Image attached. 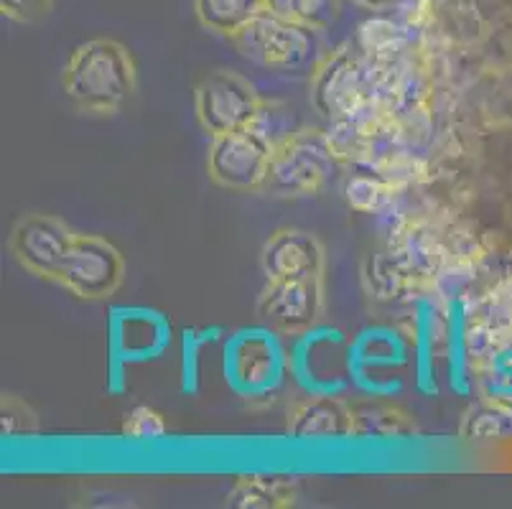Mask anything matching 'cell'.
Returning a JSON list of instances; mask_svg holds the SVG:
<instances>
[{"label": "cell", "mask_w": 512, "mask_h": 509, "mask_svg": "<svg viewBox=\"0 0 512 509\" xmlns=\"http://www.w3.org/2000/svg\"><path fill=\"white\" fill-rule=\"evenodd\" d=\"M288 375V349L273 326H242L222 339V380L240 400L273 398Z\"/></svg>", "instance_id": "6da1fadb"}, {"label": "cell", "mask_w": 512, "mask_h": 509, "mask_svg": "<svg viewBox=\"0 0 512 509\" xmlns=\"http://www.w3.org/2000/svg\"><path fill=\"white\" fill-rule=\"evenodd\" d=\"M64 92L82 110H118L136 92V62L120 41H87L69 59Z\"/></svg>", "instance_id": "7a4b0ae2"}, {"label": "cell", "mask_w": 512, "mask_h": 509, "mask_svg": "<svg viewBox=\"0 0 512 509\" xmlns=\"http://www.w3.org/2000/svg\"><path fill=\"white\" fill-rule=\"evenodd\" d=\"M174 344L166 311L153 306H113L107 314V392L123 395L133 364L156 362Z\"/></svg>", "instance_id": "3957f363"}, {"label": "cell", "mask_w": 512, "mask_h": 509, "mask_svg": "<svg viewBox=\"0 0 512 509\" xmlns=\"http://www.w3.org/2000/svg\"><path fill=\"white\" fill-rule=\"evenodd\" d=\"M347 364L352 390L372 400L400 398L406 390L403 372L413 364V342L395 326L370 324L349 339Z\"/></svg>", "instance_id": "277c9868"}, {"label": "cell", "mask_w": 512, "mask_h": 509, "mask_svg": "<svg viewBox=\"0 0 512 509\" xmlns=\"http://www.w3.org/2000/svg\"><path fill=\"white\" fill-rule=\"evenodd\" d=\"M349 336L339 326L316 324L301 331L288 349V370L309 398H342L352 390L347 364Z\"/></svg>", "instance_id": "5b68a950"}, {"label": "cell", "mask_w": 512, "mask_h": 509, "mask_svg": "<svg viewBox=\"0 0 512 509\" xmlns=\"http://www.w3.org/2000/svg\"><path fill=\"white\" fill-rule=\"evenodd\" d=\"M321 28L263 11L242 26L232 44L245 59L268 69H299L314 59Z\"/></svg>", "instance_id": "8992f818"}, {"label": "cell", "mask_w": 512, "mask_h": 509, "mask_svg": "<svg viewBox=\"0 0 512 509\" xmlns=\"http://www.w3.org/2000/svg\"><path fill=\"white\" fill-rule=\"evenodd\" d=\"M337 156L339 153L329 135H321L316 130L293 133L286 143L276 148L263 189L283 196L316 194L337 174Z\"/></svg>", "instance_id": "52a82bcc"}, {"label": "cell", "mask_w": 512, "mask_h": 509, "mask_svg": "<svg viewBox=\"0 0 512 509\" xmlns=\"http://www.w3.org/2000/svg\"><path fill=\"white\" fill-rule=\"evenodd\" d=\"M276 146L258 128L214 135L209 148V176L227 189H260L271 171Z\"/></svg>", "instance_id": "ba28073f"}, {"label": "cell", "mask_w": 512, "mask_h": 509, "mask_svg": "<svg viewBox=\"0 0 512 509\" xmlns=\"http://www.w3.org/2000/svg\"><path fill=\"white\" fill-rule=\"evenodd\" d=\"M125 263L118 247L95 235H74L57 278L67 291L85 301L113 296L123 283Z\"/></svg>", "instance_id": "9c48e42d"}, {"label": "cell", "mask_w": 512, "mask_h": 509, "mask_svg": "<svg viewBox=\"0 0 512 509\" xmlns=\"http://www.w3.org/2000/svg\"><path fill=\"white\" fill-rule=\"evenodd\" d=\"M258 92L232 72H214L197 87V115L209 135H227L253 128L260 115Z\"/></svg>", "instance_id": "30bf717a"}, {"label": "cell", "mask_w": 512, "mask_h": 509, "mask_svg": "<svg viewBox=\"0 0 512 509\" xmlns=\"http://www.w3.org/2000/svg\"><path fill=\"white\" fill-rule=\"evenodd\" d=\"M321 306H324L321 275H306V278L271 280L260 298L258 311L273 329L296 336L319 324Z\"/></svg>", "instance_id": "8fae6325"}, {"label": "cell", "mask_w": 512, "mask_h": 509, "mask_svg": "<svg viewBox=\"0 0 512 509\" xmlns=\"http://www.w3.org/2000/svg\"><path fill=\"white\" fill-rule=\"evenodd\" d=\"M74 242V232L67 224L49 214H26L13 227L11 250L18 263L26 265L31 273L57 278L69 247Z\"/></svg>", "instance_id": "7c38bea8"}, {"label": "cell", "mask_w": 512, "mask_h": 509, "mask_svg": "<svg viewBox=\"0 0 512 509\" xmlns=\"http://www.w3.org/2000/svg\"><path fill=\"white\" fill-rule=\"evenodd\" d=\"M365 69L349 51L329 56L314 74V107L329 120H339L365 102Z\"/></svg>", "instance_id": "4fadbf2b"}, {"label": "cell", "mask_w": 512, "mask_h": 509, "mask_svg": "<svg viewBox=\"0 0 512 509\" xmlns=\"http://www.w3.org/2000/svg\"><path fill=\"white\" fill-rule=\"evenodd\" d=\"M260 265L268 280L306 278V275H321L324 268V250L319 240L309 232L281 230L265 242Z\"/></svg>", "instance_id": "5bb4252c"}, {"label": "cell", "mask_w": 512, "mask_h": 509, "mask_svg": "<svg viewBox=\"0 0 512 509\" xmlns=\"http://www.w3.org/2000/svg\"><path fill=\"white\" fill-rule=\"evenodd\" d=\"M444 347L446 380L456 398L472 395V331H469L467 308L459 296L449 298L444 311Z\"/></svg>", "instance_id": "9a60e30c"}, {"label": "cell", "mask_w": 512, "mask_h": 509, "mask_svg": "<svg viewBox=\"0 0 512 509\" xmlns=\"http://www.w3.org/2000/svg\"><path fill=\"white\" fill-rule=\"evenodd\" d=\"M444 336V316L428 298H421L413 308V372L416 387L426 398H439V380H436V344Z\"/></svg>", "instance_id": "2e32d148"}, {"label": "cell", "mask_w": 512, "mask_h": 509, "mask_svg": "<svg viewBox=\"0 0 512 509\" xmlns=\"http://www.w3.org/2000/svg\"><path fill=\"white\" fill-rule=\"evenodd\" d=\"M288 433L293 438H342L352 433V413L339 398H309L293 410Z\"/></svg>", "instance_id": "e0dca14e"}, {"label": "cell", "mask_w": 512, "mask_h": 509, "mask_svg": "<svg viewBox=\"0 0 512 509\" xmlns=\"http://www.w3.org/2000/svg\"><path fill=\"white\" fill-rule=\"evenodd\" d=\"M225 329H181L179 334V382L186 398H197L202 390V352L209 344L220 342Z\"/></svg>", "instance_id": "ac0fdd59"}, {"label": "cell", "mask_w": 512, "mask_h": 509, "mask_svg": "<svg viewBox=\"0 0 512 509\" xmlns=\"http://www.w3.org/2000/svg\"><path fill=\"white\" fill-rule=\"evenodd\" d=\"M194 8L204 28L227 39L265 11L263 0H194Z\"/></svg>", "instance_id": "d6986e66"}, {"label": "cell", "mask_w": 512, "mask_h": 509, "mask_svg": "<svg viewBox=\"0 0 512 509\" xmlns=\"http://www.w3.org/2000/svg\"><path fill=\"white\" fill-rule=\"evenodd\" d=\"M293 484L278 476H242L230 492L232 507H286L293 502Z\"/></svg>", "instance_id": "ffe728a7"}, {"label": "cell", "mask_w": 512, "mask_h": 509, "mask_svg": "<svg viewBox=\"0 0 512 509\" xmlns=\"http://www.w3.org/2000/svg\"><path fill=\"white\" fill-rule=\"evenodd\" d=\"M393 199V189L375 176H355L347 184V202L357 212H377Z\"/></svg>", "instance_id": "44dd1931"}, {"label": "cell", "mask_w": 512, "mask_h": 509, "mask_svg": "<svg viewBox=\"0 0 512 509\" xmlns=\"http://www.w3.org/2000/svg\"><path fill=\"white\" fill-rule=\"evenodd\" d=\"M360 39L365 51H370V54H393V51H400L406 44L403 28L395 26L393 21H380V18L367 21L360 28Z\"/></svg>", "instance_id": "7402d4cb"}, {"label": "cell", "mask_w": 512, "mask_h": 509, "mask_svg": "<svg viewBox=\"0 0 512 509\" xmlns=\"http://www.w3.org/2000/svg\"><path fill=\"white\" fill-rule=\"evenodd\" d=\"M123 433L128 438H136V441H153V438H161L166 433V420L164 415L156 413L148 405H138L125 415Z\"/></svg>", "instance_id": "603a6c76"}, {"label": "cell", "mask_w": 512, "mask_h": 509, "mask_svg": "<svg viewBox=\"0 0 512 509\" xmlns=\"http://www.w3.org/2000/svg\"><path fill=\"white\" fill-rule=\"evenodd\" d=\"M54 8V0H0L3 16L21 23H34L46 18Z\"/></svg>", "instance_id": "cb8c5ba5"}, {"label": "cell", "mask_w": 512, "mask_h": 509, "mask_svg": "<svg viewBox=\"0 0 512 509\" xmlns=\"http://www.w3.org/2000/svg\"><path fill=\"white\" fill-rule=\"evenodd\" d=\"M263 6H265V11L276 13V16L291 18V21L309 23L311 0H263Z\"/></svg>", "instance_id": "d4e9b609"}, {"label": "cell", "mask_w": 512, "mask_h": 509, "mask_svg": "<svg viewBox=\"0 0 512 509\" xmlns=\"http://www.w3.org/2000/svg\"><path fill=\"white\" fill-rule=\"evenodd\" d=\"M339 13V0H311V13L309 23L316 28H329L334 21H337Z\"/></svg>", "instance_id": "484cf974"}, {"label": "cell", "mask_w": 512, "mask_h": 509, "mask_svg": "<svg viewBox=\"0 0 512 509\" xmlns=\"http://www.w3.org/2000/svg\"><path fill=\"white\" fill-rule=\"evenodd\" d=\"M357 6L367 8V11H385V8L395 6L398 0H355Z\"/></svg>", "instance_id": "4316f807"}]
</instances>
